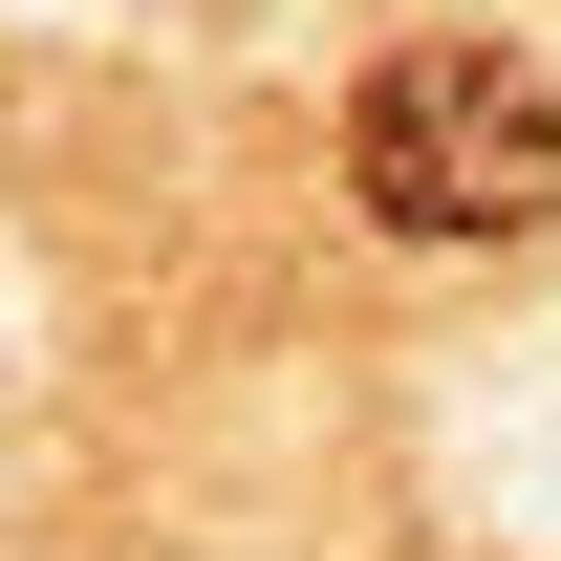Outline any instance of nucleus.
<instances>
[{"mask_svg": "<svg viewBox=\"0 0 561 561\" xmlns=\"http://www.w3.org/2000/svg\"><path fill=\"white\" fill-rule=\"evenodd\" d=\"M346 195L389 238H540L561 216V87L518 44H389L346 108Z\"/></svg>", "mask_w": 561, "mask_h": 561, "instance_id": "1", "label": "nucleus"}]
</instances>
